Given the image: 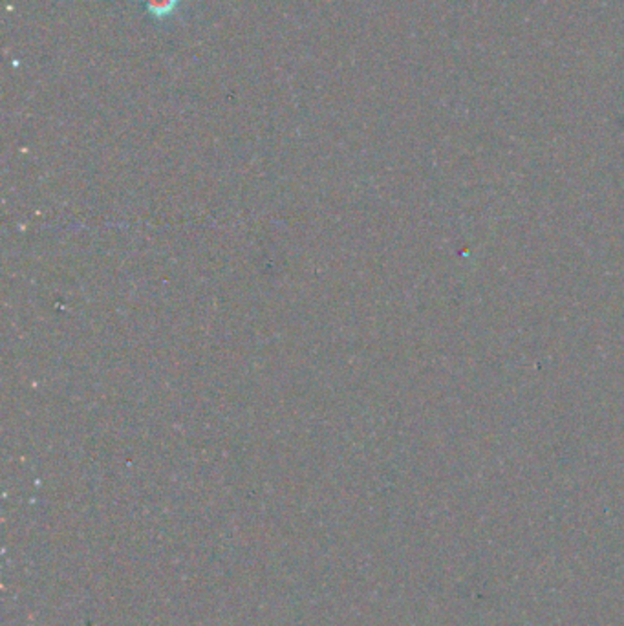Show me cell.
I'll use <instances>...</instances> for the list:
<instances>
[{
  "label": "cell",
  "mask_w": 624,
  "mask_h": 626,
  "mask_svg": "<svg viewBox=\"0 0 624 626\" xmlns=\"http://www.w3.org/2000/svg\"><path fill=\"white\" fill-rule=\"evenodd\" d=\"M178 5H180V0H147V10L152 17L163 21L178 12Z\"/></svg>",
  "instance_id": "1"
}]
</instances>
